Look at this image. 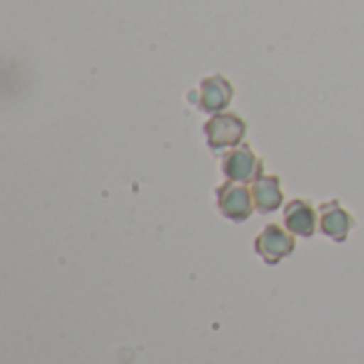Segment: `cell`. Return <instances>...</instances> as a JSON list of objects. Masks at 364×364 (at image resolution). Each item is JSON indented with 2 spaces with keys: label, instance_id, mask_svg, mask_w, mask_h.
Listing matches in <instances>:
<instances>
[{
  "label": "cell",
  "instance_id": "cell-1",
  "mask_svg": "<svg viewBox=\"0 0 364 364\" xmlns=\"http://www.w3.org/2000/svg\"><path fill=\"white\" fill-rule=\"evenodd\" d=\"M245 130H247L245 122L232 113L215 115L205 124V134L211 149H226L239 145L241 139L245 136Z\"/></svg>",
  "mask_w": 364,
  "mask_h": 364
},
{
  "label": "cell",
  "instance_id": "cell-2",
  "mask_svg": "<svg viewBox=\"0 0 364 364\" xmlns=\"http://www.w3.org/2000/svg\"><path fill=\"white\" fill-rule=\"evenodd\" d=\"M252 200H254L252 192L239 181H228L218 190L220 211H222V215H226L232 222H245L252 215V211H254Z\"/></svg>",
  "mask_w": 364,
  "mask_h": 364
},
{
  "label": "cell",
  "instance_id": "cell-3",
  "mask_svg": "<svg viewBox=\"0 0 364 364\" xmlns=\"http://www.w3.org/2000/svg\"><path fill=\"white\" fill-rule=\"evenodd\" d=\"M222 171L230 181H239V183H247V181H256L260 177L262 171V162L260 158L252 151L250 145H241L239 149L226 154L224 162H222Z\"/></svg>",
  "mask_w": 364,
  "mask_h": 364
},
{
  "label": "cell",
  "instance_id": "cell-4",
  "mask_svg": "<svg viewBox=\"0 0 364 364\" xmlns=\"http://www.w3.org/2000/svg\"><path fill=\"white\" fill-rule=\"evenodd\" d=\"M256 252L262 256V260L267 264H277L282 258H286L294 252V239L284 228L269 224L262 230V235L256 239Z\"/></svg>",
  "mask_w": 364,
  "mask_h": 364
},
{
  "label": "cell",
  "instance_id": "cell-5",
  "mask_svg": "<svg viewBox=\"0 0 364 364\" xmlns=\"http://www.w3.org/2000/svg\"><path fill=\"white\" fill-rule=\"evenodd\" d=\"M232 85L226 77L222 75H213L209 79H205L200 83V100L198 107L207 113H215L222 111L230 105L232 100Z\"/></svg>",
  "mask_w": 364,
  "mask_h": 364
},
{
  "label": "cell",
  "instance_id": "cell-6",
  "mask_svg": "<svg viewBox=\"0 0 364 364\" xmlns=\"http://www.w3.org/2000/svg\"><path fill=\"white\" fill-rule=\"evenodd\" d=\"M354 226V218L341 207V203L331 200L322 205V222L320 228L326 237H331L337 243H343L348 239V232Z\"/></svg>",
  "mask_w": 364,
  "mask_h": 364
},
{
  "label": "cell",
  "instance_id": "cell-7",
  "mask_svg": "<svg viewBox=\"0 0 364 364\" xmlns=\"http://www.w3.org/2000/svg\"><path fill=\"white\" fill-rule=\"evenodd\" d=\"M252 196H254V205L260 213L275 211L284 200L279 179L275 175H264V177L260 175L252 186Z\"/></svg>",
  "mask_w": 364,
  "mask_h": 364
},
{
  "label": "cell",
  "instance_id": "cell-8",
  "mask_svg": "<svg viewBox=\"0 0 364 364\" xmlns=\"http://www.w3.org/2000/svg\"><path fill=\"white\" fill-rule=\"evenodd\" d=\"M284 218L288 230L299 237H311L316 232V211L307 200H292Z\"/></svg>",
  "mask_w": 364,
  "mask_h": 364
}]
</instances>
